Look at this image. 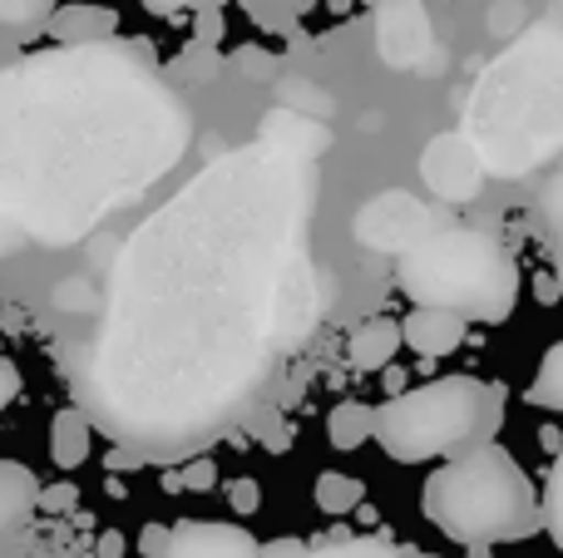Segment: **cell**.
I'll return each instance as SVG.
<instances>
[{
  "mask_svg": "<svg viewBox=\"0 0 563 558\" xmlns=\"http://www.w3.org/2000/svg\"><path fill=\"white\" fill-rule=\"evenodd\" d=\"M188 114L124 49L65 45L0 69V213L65 247L184 154Z\"/></svg>",
  "mask_w": 563,
  "mask_h": 558,
  "instance_id": "6da1fadb",
  "label": "cell"
},
{
  "mask_svg": "<svg viewBox=\"0 0 563 558\" xmlns=\"http://www.w3.org/2000/svg\"><path fill=\"white\" fill-rule=\"evenodd\" d=\"M426 520L455 544H519L544 529L534 480L495 440L450 455L430 475Z\"/></svg>",
  "mask_w": 563,
  "mask_h": 558,
  "instance_id": "7a4b0ae2",
  "label": "cell"
},
{
  "mask_svg": "<svg viewBox=\"0 0 563 558\" xmlns=\"http://www.w3.org/2000/svg\"><path fill=\"white\" fill-rule=\"evenodd\" d=\"M400 292L416 306H445L465 322L499 326L519 306V267L505 243L475 227H430L416 247L400 253Z\"/></svg>",
  "mask_w": 563,
  "mask_h": 558,
  "instance_id": "3957f363",
  "label": "cell"
},
{
  "mask_svg": "<svg viewBox=\"0 0 563 558\" xmlns=\"http://www.w3.org/2000/svg\"><path fill=\"white\" fill-rule=\"evenodd\" d=\"M505 425V386L479 376H440L426 386H406L376 405V445L400 465L450 460L460 450L495 440Z\"/></svg>",
  "mask_w": 563,
  "mask_h": 558,
  "instance_id": "277c9868",
  "label": "cell"
},
{
  "mask_svg": "<svg viewBox=\"0 0 563 558\" xmlns=\"http://www.w3.org/2000/svg\"><path fill=\"white\" fill-rule=\"evenodd\" d=\"M371 25H376V49L390 69L420 65L435 45L426 0H371Z\"/></svg>",
  "mask_w": 563,
  "mask_h": 558,
  "instance_id": "5b68a950",
  "label": "cell"
},
{
  "mask_svg": "<svg viewBox=\"0 0 563 558\" xmlns=\"http://www.w3.org/2000/svg\"><path fill=\"white\" fill-rule=\"evenodd\" d=\"M430 227H435L430 213L410 193H380L356 213L361 247H376V253H406V247H416Z\"/></svg>",
  "mask_w": 563,
  "mask_h": 558,
  "instance_id": "8992f818",
  "label": "cell"
},
{
  "mask_svg": "<svg viewBox=\"0 0 563 558\" xmlns=\"http://www.w3.org/2000/svg\"><path fill=\"white\" fill-rule=\"evenodd\" d=\"M158 558H263V544H257L243 524L184 520L168 529L164 554Z\"/></svg>",
  "mask_w": 563,
  "mask_h": 558,
  "instance_id": "52a82bcc",
  "label": "cell"
},
{
  "mask_svg": "<svg viewBox=\"0 0 563 558\" xmlns=\"http://www.w3.org/2000/svg\"><path fill=\"white\" fill-rule=\"evenodd\" d=\"M420 174H426V183L435 188L440 198H475L479 178H485V164H479V154L465 138L440 134L435 144L426 148V158H420Z\"/></svg>",
  "mask_w": 563,
  "mask_h": 558,
  "instance_id": "ba28073f",
  "label": "cell"
},
{
  "mask_svg": "<svg viewBox=\"0 0 563 558\" xmlns=\"http://www.w3.org/2000/svg\"><path fill=\"white\" fill-rule=\"evenodd\" d=\"M465 316L445 312V306H416V312L400 322V346H410L426 361H440V356H455L465 346Z\"/></svg>",
  "mask_w": 563,
  "mask_h": 558,
  "instance_id": "9c48e42d",
  "label": "cell"
},
{
  "mask_svg": "<svg viewBox=\"0 0 563 558\" xmlns=\"http://www.w3.org/2000/svg\"><path fill=\"white\" fill-rule=\"evenodd\" d=\"M45 30L55 45H104L119 30V15L109 5H59L45 15Z\"/></svg>",
  "mask_w": 563,
  "mask_h": 558,
  "instance_id": "30bf717a",
  "label": "cell"
},
{
  "mask_svg": "<svg viewBox=\"0 0 563 558\" xmlns=\"http://www.w3.org/2000/svg\"><path fill=\"white\" fill-rule=\"evenodd\" d=\"M263 558H416V549H400V544H386V539H331V544H307L297 539H277V544H263Z\"/></svg>",
  "mask_w": 563,
  "mask_h": 558,
  "instance_id": "8fae6325",
  "label": "cell"
},
{
  "mask_svg": "<svg viewBox=\"0 0 563 558\" xmlns=\"http://www.w3.org/2000/svg\"><path fill=\"white\" fill-rule=\"evenodd\" d=\"M89 450H95L89 415L75 411V405L55 411V421H49V460H55L59 470H79V465L89 460Z\"/></svg>",
  "mask_w": 563,
  "mask_h": 558,
  "instance_id": "7c38bea8",
  "label": "cell"
},
{
  "mask_svg": "<svg viewBox=\"0 0 563 558\" xmlns=\"http://www.w3.org/2000/svg\"><path fill=\"white\" fill-rule=\"evenodd\" d=\"M396 351H400V322L376 316V322H366L356 336H351L346 361L356 366V371H380V366L396 361Z\"/></svg>",
  "mask_w": 563,
  "mask_h": 558,
  "instance_id": "4fadbf2b",
  "label": "cell"
},
{
  "mask_svg": "<svg viewBox=\"0 0 563 558\" xmlns=\"http://www.w3.org/2000/svg\"><path fill=\"white\" fill-rule=\"evenodd\" d=\"M376 431V405L366 401H341L336 411L327 415V440L331 450H361Z\"/></svg>",
  "mask_w": 563,
  "mask_h": 558,
  "instance_id": "5bb4252c",
  "label": "cell"
},
{
  "mask_svg": "<svg viewBox=\"0 0 563 558\" xmlns=\"http://www.w3.org/2000/svg\"><path fill=\"white\" fill-rule=\"evenodd\" d=\"M35 475L15 460H0V529L15 524L25 510H35Z\"/></svg>",
  "mask_w": 563,
  "mask_h": 558,
  "instance_id": "9a60e30c",
  "label": "cell"
},
{
  "mask_svg": "<svg viewBox=\"0 0 563 558\" xmlns=\"http://www.w3.org/2000/svg\"><path fill=\"white\" fill-rule=\"evenodd\" d=\"M361 500H366V484H361L356 475L331 470V475H321L317 480V510L327 514V520H341V514L361 510Z\"/></svg>",
  "mask_w": 563,
  "mask_h": 558,
  "instance_id": "2e32d148",
  "label": "cell"
},
{
  "mask_svg": "<svg viewBox=\"0 0 563 558\" xmlns=\"http://www.w3.org/2000/svg\"><path fill=\"white\" fill-rule=\"evenodd\" d=\"M529 405L539 411H563V342H554L539 361V376L529 386Z\"/></svg>",
  "mask_w": 563,
  "mask_h": 558,
  "instance_id": "e0dca14e",
  "label": "cell"
},
{
  "mask_svg": "<svg viewBox=\"0 0 563 558\" xmlns=\"http://www.w3.org/2000/svg\"><path fill=\"white\" fill-rule=\"evenodd\" d=\"M539 514H544V529L554 534V544L563 549V450H559L554 470H549V480H544V500H539Z\"/></svg>",
  "mask_w": 563,
  "mask_h": 558,
  "instance_id": "ac0fdd59",
  "label": "cell"
},
{
  "mask_svg": "<svg viewBox=\"0 0 563 558\" xmlns=\"http://www.w3.org/2000/svg\"><path fill=\"white\" fill-rule=\"evenodd\" d=\"M55 0H0V25H45Z\"/></svg>",
  "mask_w": 563,
  "mask_h": 558,
  "instance_id": "d6986e66",
  "label": "cell"
},
{
  "mask_svg": "<svg viewBox=\"0 0 563 558\" xmlns=\"http://www.w3.org/2000/svg\"><path fill=\"white\" fill-rule=\"evenodd\" d=\"M213 69H218V45H198V40H194V49H188V55L174 65V75L178 79H208Z\"/></svg>",
  "mask_w": 563,
  "mask_h": 558,
  "instance_id": "ffe728a7",
  "label": "cell"
},
{
  "mask_svg": "<svg viewBox=\"0 0 563 558\" xmlns=\"http://www.w3.org/2000/svg\"><path fill=\"white\" fill-rule=\"evenodd\" d=\"M228 0H144V10H154V15H198V10H223Z\"/></svg>",
  "mask_w": 563,
  "mask_h": 558,
  "instance_id": "44dd1931",
  "label": "cell"
},
{
  "mask_svg": "<svg viewBox=\"0 0 563 558\" xmlns=\"http://www.w3.org/2000/svg\"><path fill=\"white\" fill-rule=\"evenodd\" d=\"M213 460H194L188 465L184 475H174V480H168V490H178V484H184V490H213Z\"/></svg>",
  "mask_w": 563,
  "mask_h": 558,
  "instance_id": "7402d4cb",
  "label": "cell"
},
{
  "mask_svg": "<svg viewBox=\"0 0 563 558\" xmlns=\"http://www.w3.org/2000/svg\"><path fill=\"white\" fill-rule=\"evenodd\" d=\"M20 366L10 361V356H0V415L10 411V405H15V395H20Z\"/></svg>",
  "mask_w": 563,
  "mask_h": 558,
  "instance_id": "603a6c76",
  "label": "cell"
},
{
  "mask_svg": "<svg viewBox=\"0 0 563 558\" xmlns=\"http://www.w3.org/2000/svg\"><path fill=\"white\" fill-rule=\"evenodd\" d=\"M75 500H79L75 484H55V490H40V494H35V504H40V510H49V514L75 510Z\"/></svg>",
  "mask_w": 563,
  "mask_h": 558,
  "instance_id": "cb8c5ba5",
  "label": "cell"
},
{
  "mask_svg": "<svg viewBox=\"0 0 563 558\" xmlns=\"http://www.w3.org/2000/svg\"><path fill=\"white\" fill-rule=\"evenodd\" d=\"M228 500H233L238 514H257V504H263V490H257V480H238L233 490H228Z\"/></svg>",
  "mask_w": 563,
  "mask_h": 558,
  "instance_id": "d4e9b609",
  "label": "cell"
},
{
  "mask_svg": "<svg viewBox=\"0 0 563 558\" xmlns=\"http://www.w3.org/2000/svg\"><path fill=\"white\" fill-rule=\"evenodd\" d=\"M25 247H30L25 227H20V223H10V217L0 213V257H15V253H25Z\"/></svg>",
  "mask_w": 563,
  "mask_h": 558,
  "instance_id": "484cf974",
  "label": "cell"
},
{
  "mask_svg": "<svg viewBox=\"0 0 563 558\" xmlns=\"http://www.w3.org/2000/svg\"><path fill=\"white\" fill-rule=\"evenodd\" d=\"M223 40V10H198V45H218Z\"/></svg>",
  "mask_w": 563,
  "mask_h": 558,
  "instance_id": "4316f807",
  "label": "cell"
},
{
  "mask_svg": "<svg viewBox=\"0 0 563 558\" xmlns=\"http://www.w3.org/2000/svg\"><path fill=\"white\" fill-rule=\"evenodd\" d=\"M549 213H554V233H559L554 253H559V282H563V178L554 183V193H549Z\"/></svg>",
  "mask_w": 563,
  "mask_h": 558,
  "instance_id": "83f0119b",
  "label": "cell"
},
{
  "mask_svg": "<svg viewBox=\"0 0 563 558\" xmlns=\"http://www.w3.org/2000/svg\"><path fill=\"white\" fill-rule=\"evenodd\" d=\"M282 104H307V109H321V114H327V99H321L307 79H297V89H287V94H282Z\"/></svg>",
  "mask_w": 563,
  "mask_h": 558,
  "instance_id": "f1b7e54d",
  "label": "cell"
},
{
  "mask_svg": "<svg viewBox=\"0 0 563 558\" xmlns=\"http://www.w3.org/2000/svg\"><path fill=\"white\" fill-rule=\"evenodd\" d=\"M164 539H168L164 524H148L144 539H139V549H144V558H158V554H164Z\"/></svg>",
  "mask_w": 563,
  "mask_h": 558,
  "instance_id": "f546056e",
  "label": "cell"
},
{
  "mask_svg": "<svg viewBox=\"0 0 563 558\" xmlns=\"http://www.w3.org/2000/svg\"><path fill=\"white\" fill-rule=\"evenodd\" d=\"M380 371H386V391H390V395H400V391H406V371H400L396 361H390V366H380Z\"/></svg>",
  "mask_w": 563,
  "mask_h": 558,
  "instance_id": "4dcf8cb0",
  "label": "cell"
},
{
  "mask_svg": "<svg viewBox=\"0 0 563 558\" xmlns=\"http://www.w3.org/2000/svg\"><path fill=\"white\" fill-rule=\"evenodd\" d=\"M539 297H544V302H559V287H554V277H539Z\"/></svg>",
  "mask_w": 563,
  "mask_h": 558,
  "instance_id": "1f68e13d",
  "label": "cell"
},
{
  "mask_svg": "<svg viewBox=\"0 0 563 558\" xmlns=\"http://www.w3.org/2000/svg\"><path fill=\"white\" fill-rule=\"evenodd\" d=\"M416 558H435V554H420V549H416Z\"/></svg>",
  "mask_w": 563,
  "mask_h": 558,
  "instance_id": "d6a6232c",
  "label": "cell"
}]
</instances>
